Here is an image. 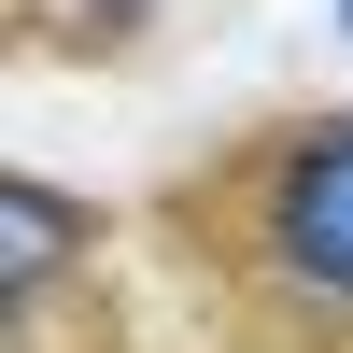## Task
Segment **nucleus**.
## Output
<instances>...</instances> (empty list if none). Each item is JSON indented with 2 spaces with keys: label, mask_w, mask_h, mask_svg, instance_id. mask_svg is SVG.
<instances>
[{
  "label": "nucleus",
  "mask_w": 353,
  "mask_h": 353,
  "mask_svg": "<svg viewBox=\"0 0 353 353\" xmlns=\"http://www.w3.org/2000/svg\"><path fill=\"white\" fill-rule=\"evenodd\" d=\"M339 43H353V0H339Z\"/></svg>",
  "instance_id": "7ed1b4c3"
},
{
  "label": "nucleus",
  "mask_w": 353,
  "mask_h": 353,
  "mask_svg": "<svg viewBox=\"0 0 353 353\" xmlns=\"http://www.w3.org/2000/svg\"><path fill=\"white\" fill-rule=\"evenodd\" d=\"M269 269L297 283V297L353 311V113L283 156V184H269Z\"/></svg>",
  "instance_id": "f257e3e1"
},
{
  "label": "nucleus",
  "mask_w": 353,
  "mask_h": 353,
  "mask_svg": "<svg viewBox=\"0 0 353 353\" xmlns=\"http://www.w3.org/2000/svg\"><path fill=\"white\" fill-rule=\"evenodd\" d=\"M57 254H71V212H57L43 184H0V283H14V311L57 283Z\"/></svg>",
  "instance_id": "f03ea898"
}]
</instances>
